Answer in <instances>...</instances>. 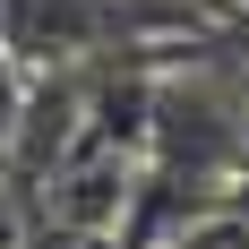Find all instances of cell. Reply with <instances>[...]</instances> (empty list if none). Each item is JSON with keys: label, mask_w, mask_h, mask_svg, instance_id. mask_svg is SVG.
Segmentation results:
<instances>
[{"label": "cell", "mask_w": 249, "mask_h": 249, "mask_svg": "<svg viewBox=\"0 0 249 249\" xmlns=\"http://www.w3.org/2000/svg\"><path fill=\"white\" fill-rule=\"evenodd\" d=\"M198 35L206 18L189 0H0V52L18 69H95Z\"/></svg>", "instance_id": "obj_1"}, {"label": "cell", "mask_w": 249, "mask_h": 249, "mask_svg": "<svg viewBox=\"0 0 249 249\" xmlns=\"http://www.w3.org/2000/svg\"><path fill=\"white\" fill-rule=\"evenodd\" d=\"M18 103H26V69L0 52V163H9V138H18Z\"/></svg>", "instance_id": "obj_2"}, {"label": "cell", "mask_w": 249, "mask_h": 249, "mask_svg": "<svg viewBox=\"0 0 249 249\" xmlns=\"http://www.w3.org/2000/svg\"><path fill=\"white\" fill-rule=\"evenodd\" d=\"M224 43H232V69H249V18H232V26H224Z\"/></svg>", "instance_id": "obj_3"}]
</instances>
